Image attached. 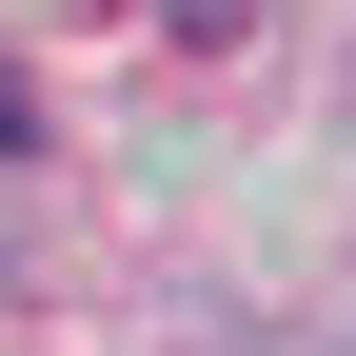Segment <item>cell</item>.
Returning a JSON list of instances; mask_svg holds the SVG:
<instances>
[{
    "label": "cell",
    "mask_w": 356,
    "mask_h": 356,
    "mask_svg": "<svg viewBox=\"0 0 356 356\" xmlns=\"http://www.w3.org/2000/svg\"><path fill=\"white\" fill-rule=\"evenodd\" d=\"M238 20H257V0H178V40H238Z\"/></svg>",
    "instance_id": "cell-1"
}]
</instances>
